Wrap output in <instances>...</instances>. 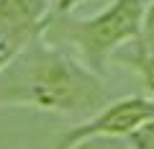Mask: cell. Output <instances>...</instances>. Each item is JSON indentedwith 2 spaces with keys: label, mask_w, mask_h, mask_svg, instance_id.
Returning <instances> with one entry per match:
<instances>
[{
  "label": "cell",
  "mask_w": 154,
  "mask_h": 149,
  "mask_svg": "<svg viewBox=\"0 0 154 149\" xmlns=\"http://www.w3.org/2000/svg\"><path fill=\"white\" fill-rule=\"evenodd\" d=\"M110 100L98 72L41 33L0 70V108H33L59 116H95Z\"/></svg>",
  "instance_id": "obj_1"
},
{
  "label": "cell",
  "mask_w": 154,
  "mask_h": 149,
  "mask_svg": "<svg viewBox=\"0 0 154 149\" xmlns=\"http://www.w3.org/2000/svg\"><path fill=\"white\" fill-rule=\"evenodd\" d=\"M149 0H113L108 8L90 18H69L54 16L46 23L44 36L49 41L64 39L75 46L77 57L93 72H105L108 59L128 44L131 39L141 36V23Z\"/></svg>",
  "instance_id": "obj_2"
},
{
  "label": "cell",
  "mask_w": 154,
  "mask_h": 149,
  "mask_svg": "<svg viewBox=\"0 0 154 149\" xmlns=\"http://www.w3.org/2000/svg\"><path fill=\"white\" fill-rule=\"evenodd\" d=\"M154 121V98L128 95L108 103L100 113L69 126L54 139L51 149H75L77 144L95 136H131L139 126Z\"/></svg>",
  "instance_id": "obj_3"
},
{
  "label": "cell",
  "mask_w": 154,
  "mask_h": 149,
  "mask_svg": "<svg viewBox=\"0 0 154 149\" xmlns=\"http://www.w3.org/2000/svg\"><path fill=\"white\" fill-rule=\"evenodd\" d=\"M51 13L54 0H0V39L18 54L46 31Z\"/></svg>",
  "instance_id": "obj_4"
},
{
  "label": "cell",
  "mask_w": 154,
  "mask_h": 149,
  "mask_svg": "<svg viewBox=\"0 0 154 149\" xmlns=\"http://www.w3.org/2000/svg\"><path fill=\"white\" fill-rule=\"evenodd\" d=\"M123 59H126L128 67H134V70L139 72V77L144 80V85L149 88V93L154 95V54H144V51L134 49V51H128Z\"/></svg>",
  "instance_id": "obj_5"
},
{
  "label": "cell",
  "mask_w": 154,
  "mask_h": 149,
  "mask_svg": "<svg viewBox=\"0 0 154 149\" xmlns=\"http://www.w3.org/2000/svg\"><path fill=\"white\" fill-rule=\"evenodd\" d=\"M136 49L144 54H154V0H149L146 13H144V23H141V36L136 41Z\"/></svg>",
  "instance_id": "obj_6"
},
{
  "label": "cell",
  "mask_w": 154,
  "mask_h": 149,
  "mask_svg": "<svg viewBox=\"0 0 154 149\" xmlns=\"http://www.w3.org/2000/svg\"><path fill=\"white\" fill-rule=\"evenodd\" d=\"M75 149H131L128 136H95L77 144Z\"/></svg>",
  "instance_id": "obj_7"
},
{
  "label": "cell",
  "mask_w": 154,
  "mask_h": 149,
  "mask_svg": "<svg viewBox=\"0 0 154 149\" xmlns=\"http://www.w3.org/2000/svg\"><path fill=\"white\" fill-rule=\"evenodd\" d=\"M128 144H131V149H154V121L139 126L128 136Z\"/></svg>",
  "instance_id": "obj_8"
},
{
  "label": "cell",
  "mask_w": 154,
  "mask_h": 149,
  "mask_svg": "<svg viewBox=\"0 0 154 149\" xmlns=\"http://www.w3.org/2000/svg\"><path fill=\"white\" fill-rule=\"evenodd\" d=\"M82 3H88V0H54V13H51V18L54 16H69L75 8H80Z\"/></svg>",
  "instance_id": "obj_9"
},
{
  "label": "cell",
  "mask_w": 154,
  "mask_h": 149,
  "mask_svg": "<svg viewBox=\"0 0 154 149\" xmlns=\"http://www.w3.org/2000/svg\"><path fill=\"white\" fill-rule=\"evenodd\" d=\"M13 57H16V54H13V49H11V46H8L3 39H0V70H3V67H5Z\"/></svg>",
  "instance_id": "obj_10"
}]
</instances>
